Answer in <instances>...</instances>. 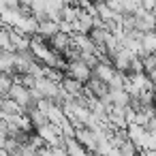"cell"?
<instances>
[{"instance_id": "obj_1", "label": "cell", "mask_w": 156, "mask_h": 156, "mask_svg": "<svg viewBox=\"0 0 156 156\" xmlns=\"http://www.w3.org/2000/svg\"><path fill=\"white\" fill-rule=\"evenodd\" d=\"M71 73H73V77H75V79L86 81V79L90 77V66H88V64H83V62H75V64H71Z\"/></svg>"}, {"instance_id": "obj_2", "label": "cell", "mask_w": 156, "mask_h": 156, "mask_svg": "<svg viewBox=\"0 0 156 156\" xmlns=\"http://www.w3.org/2000/svg\"><path fill=\"white\" fill-rule=\"evenodd\" d=\"M141 51L156 54V32H145V34H143V41H141Z\"/></svg>"}, {"instance_id": "obj_3", "label": "cell", "mask_w": 156, "mask_h": 156, "mask_svg": "<svg viewBox=\"0 0 156 156\" xmlns=\"http://www.w3.org/2000/svg\"><path fill=\"white\" fill-rule=\"evenodd\" d=\"M11 92H13V98H15L17 103H26V101H28V90H26V88H20V86H15Z\"/></svg>"}]
</instances>
